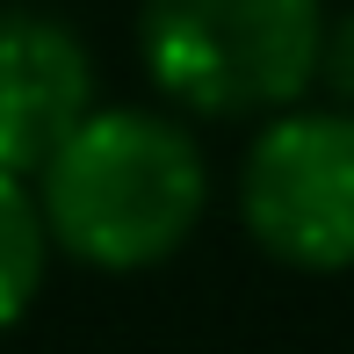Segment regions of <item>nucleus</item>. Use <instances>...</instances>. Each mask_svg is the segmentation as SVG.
<instances>
[{
    "label": "nucleus",
    "instance_id": "39448f33",
    "mask_svg": "<svg viewBox=\"0 0 354 354\" xmlns=\"http://www.w3.org/2000/svg\"><path fill=\"white\" fill-rule=\"evenodd\" d=\"M51 275V232H44L37 188L0 174V333H15Z\"/></svg>",
    "mask_w": 354,
    "mask_h": 354
},
{
    "label": "nucleus",
    "instance_id": "f03ea898",
    "mask_svg": "<svg viewBox=\"0 0 354 354\" xmlns=\"http://www.w3.org/2000/svg\"><path fill=\"white\" fill-rule=\"evenodd\" d=\"M145 80L210 123L282 116L326 58V0H145Z\"/></svg>",
    "mask_w": 354,
    "mask_h": 354
},
{
    "label": "nucleus",
    "instance_id": "f257e3e1",
    "mask_svg": "<svg viewBox=\"0 0 354 354\" xmlns=\"http://www.w3.org/2000/svg\"><path fill=\"white\" fill-rule=\"evenodd\" d=\"M37 210L51 253H73L102 275L167 268L210 210V167L181 116L159 109H94L44 159Z\"/></svg>",
    "mask_w": 354,
    "mask_h": 354
},
{
    "label": "nucleus",
    "instance_id": "20e7f679",
    "mask_svg": "<svg viewBox=\"0 0 354 354\" xmlns=\"http://www.w3.org/2000/svg\"><path fill=\"white\" fill-rule=\"evenodd\" d=\"M94 109L87 44L44 8H0V174L37 181Z\"/></svg>",
    "mask_w": 354,
    "mask_h": 354
},
{
    "label": "nucleus",
    "instance_id": "7ed1b4c3",
    "mask_svg": "<svg viewBox=\"0 0 354 354\" xmlns=\"http://www.w3.org/2000/svg\"><path fill=\"white\" fill-rule=\"evenodd\" d=\"M239 217L268 261L297 275L354 268V116L347 109H282L246 145Z\"/></svg>",
    "mask_w": 354,
    "mask_h": 354
},
{
    "label": "nucleus",
    "instance_id": "423d86ee",
    "mask_svg": "<svg viewBox=\"0 0 354 354\" xmlns=\"http://www.w3.org/2000/svg\"><path fill=\"white\" fill-rule=\"evenodd\" d=\"M318 80L333 87V102L354 116V15L326 22V58H318Z\"/></svg>",
    "mask_w": 354,
    "mask_h": 354
}]
</instances>
